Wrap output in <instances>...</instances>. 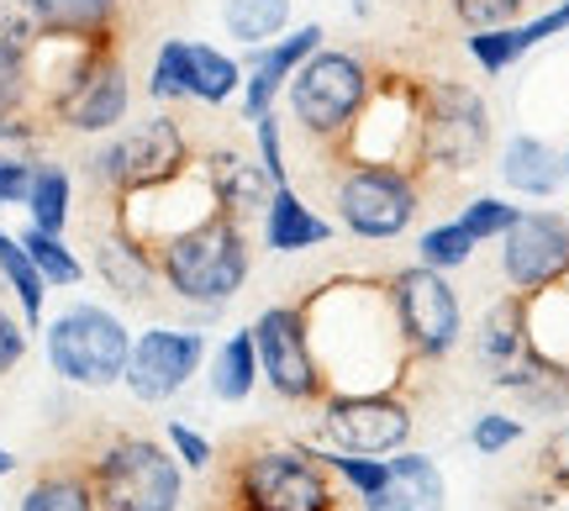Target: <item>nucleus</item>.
Instances as JSON below:
<instances>
[{
  "mask_svg": "<svg viewBox=\"0 0 569 511\" xmlns=\"http://www.w3.org/2000/svg\"><path fill=\"white\" fill-rule=\"evenodd\" d=\"M84 474L101 511H180L184 501V464L153 438H111Z\"/></svg>",
  "mask_w": 569,
  "mask_h": 511,
  "instance_id": "5",
  "label": "nucleus"
},
{
  "mask_svg": "<svg viewBox=\"0 0 569 511\" xmlns=\"http://www.w3.org/2000/svg\"><path fill=\"white\" fill-rule=\"evenodd\" d=\"M0 290H6V280H0Z\"/></svg>",
  "mask_w": 569,
  "mask_h": 511,
  "instance_id": "48",
  "label": "nucleus"
},
{
  "mask_svg": "<svg viewBox=\"0 0 569 511\" xmlns=\"http://www.w3.org/2000/svg\"><path fill=\"white\" fill-rule=\"evenodd\" d=\"M42 353H48V369L59 374L63 385L111 390V385H122L132 332H127V322L111 307L74 301V307H63L42 328Z\"/></svg>",
  "mask_w": 569,
  "mask_h": 511,
  "instance_id": "3",
  "label": "nucleus"
},
{
  "mask_svg": "<svg viewBox=\"0 0 569 511\" xmlns=\"http://www.w3.org/2000/svg\"><path fill=\"white\" fill-rule=\"evenodd\" d=\"M17 238H21V248H27V259L38 264V274L48 280V290H74L84 280L80 253L63 243V232H42V227L27 222Z\"/></svg>",
  "mask_w": 569,
  "mask_h": 511,
  "instance_id": "32",
  "label": "nucleus"
},
{
  "mask_svg": "<svg viewBox=\"0 0 569 511\" xmlns=\"http://www.w3.org/2000/svg\"><path fill=\"white\" fill-rule=\"evenodd\" d=\"M153 264L169 295L201 311H222L248 285V269H253L248 227L227 211H206L201 222H190L184 232L153 248Z\"/></svg>",
  "mask_w": 569,
  "mask_h": 511,
  "instance_id": "2",
  "label": "nucleus"
},
{
  "mask_svg": "<svg viewBox=\"0 0 569 511\" xmlns=\"http://www.w3.org/2000/svg\"><path fill=\"white\" fill-rule=\"evenodd\" d=\"M11 470H17V453H11V449H0V474H11Z\"/></svg>",
  "mask_w": 569,
  "mask_h": 511,
  "instance_id": "46",
  "label": "nucleus"
},
{
  "mask_svg": "<svg viewBox=\"0 0 569 511\" xmlns=\"http://www.w3.org/2000/svg\"><path fill=\"white\" fill-rule=\"evenodd\" d=\"M390 464V480L380 485L375 495H365V511H443V474L427 453H411V449H396Z\"/></svg>",
  "mask_w": 569,
  "mask_h": 511,
  "instance_id": "20",
  "label": "nucleus"
},
{
  "mask_svg": "<svg viewBox=\"0 0 569 511\" xmlns=\"http://www.w3.org/2000/svg\"><path fill=\"white\" fill-rule=\"evenodd\" d=\"M196 169H201V180H206V190H211L217 211L238 217L243 227L264 217L269 196H274V180L259 169V159H248L238 148H211L206 159H196Z\"/></svg>",
  "mask_w": 569,
  "mask_h": 511,
  "instance_id": "18",
  "label": "nucleus"
},
{
  "mask_svg": "<svg viewBox=\"0 0 569 511\" xmlns=\"http://www.w3.org/2000/svg\"><path fill=\"white\" fill-rule=\"evenodd\" d=\"M401 6H407V0H401Z\"/></svg>",
  "mask_w": 569,
  "mask_h": 511,
  "instance_id": "49",
  "label": "nucleus"
},
{
  "mask_svg": "<svg viewBox=\"0 0 569 511\" xmlns=\"http://www.w3.org/2000/svg\"><path fill=\"white\" fill-rule=\"evenodd\" d=\"M322 27L317 21H306V27H284L274 42H264V48H253V59H248L243 69V90H238V111H243L248 122L253 117H264V111H274V101H280V90L290 84V74L301 69L317 48H322Z\"/></svg>",
  "mask_w": 569,
  "mask_h": 511,
  "instance_id": "17",
  "label": "nucleus"
},
{
  "mask_svg": "<svg viewBox=\"0 0 569 511\" xmlns=\"http://www.w3.org/2000/svg\"><path fill=\"white\" fill-rule=\"evenodd\" d=\"M127 111H132V80H127L122 63V38L96 42V53L80 63V74L42 106L48 122L63 127V132H80V138L117 132L127 122Z\"/></svg>",
  "mask_w": 569,
  "mask_h": 511,
  "instance_id": "12",
  "label": "nucleus"
},
{
  "mask_svg": "<svg viewBox=\"0 0 569 511\" xmlns=\"http://www.w3.org/2000/svg\"><path fill=\"white\" fill-rule=\"evenodd\" d=\"M184 69H190V101L201 106H227L243 90V63L227 59L222 48H211V42L184 38Z\"/></svg>",
  "mask_w": 569,
  "mask_h": 511,
  "instance_id": "27",
  "label": "nucleus"
},
{
  "mask_svg": "<svg viewBox=\"0 0 569 511\" xmlns=\"http://www.w3.org/2000/svg\"><path fill=\"white\" fill-rule=\"evenodd\" d=\"M148 101L174 106L190 101V69H184V38H163L159 53H153V69H148Z\"/></svg>",
  "mask_w": 569,
  "mask_h": 511,
  "instance_id": "33",
  "label": "nucleus"
},
{
  "mask_svg": "<svg viewBox=\"0 0 569 511\" xmlns=\"http://www.w3.org/2000/svg\"><path fill=\"white\" fill-rule=\"evenodd\" d=\"M238 511H338V491L311 449H253L232 464Z\"/></svg>",
  "mask_w": 569,
  "mask_h": 511,
  "instance_id": "9",
  "label": "nucleus"
},
{
  "mask_svg": "<svg viewBox=\"0 0 569 511\" xmlns=\"http://www.w3.org/2000/svg\"><path fill=\"white\" fill-rule=\"evenodd\" d=\"M501 274L511 290L553 285L569 274V222L559 211H522L517 222L501 232Z\"/></svg>",
  "mask_w": 569,
  "mask_h": 511,
  "instance_id": "16",
  "label": "nucleus"
},
{
  "mask_svg": "<svg viewBox=\"0 0 569 511\" xmlns=\"http://www.w3.org/2000/svg\"><path fill=\"white\" fill-rule=\"evenodd\" d=\"M248 332H253V348H259V380L280 401H322L327 380L317 369V353H311L301 307H264Z\"/></svg>",
  "mask_w": 569,
  "mask_h": 511,
  "instance_id": "13",
  "label": "nucleus"
},
{
  "mask_svg": "<svg viewBox=\"0 0 569 511\" xmlns=\"http://www.w3.org/2000/svg\"><path fill=\"white\" fill-rule=\"evenodd\" d=\"M96 274L106 280V290H111L117 301H132V307L148 301V295L163 285L153 253H148L138 238H127L122 227H111L101 243H96Z\"/></svg>",
  "mask_w": 569,
  "mask_h": 511,
  "instance_id": "21",
  "label": "nucleus"
},
{
  "mask_svg": "<svg viewBox=\"0 0 569 511\" xmlns=\"http://www.w3.org/2000/svg\"><path fill=\"white\" fill-rule=\"evenodd\" d=\"M27 222L42 232H69L74 217V174L63 164H38L32 169V190H27Z\"/></svg>",
  "mask_w": 569,
  "mask_h": 511,
  "instance_id": "29",
  "label": "nucleus"
},
{
  "mask_svg": "<svg viewBox=\"0 0 569 511\" xmlns=\"http://www.w3.org/2000/svg\"><path fill=\"white\" fill-rule=\"evenodd\" d=\"M369 84H375V74H369L365 59H353L343 48H317V53L290 74L284 101H290V117H296V127H301L306 138H317V143L332 148L348 127H353Z\"/></svg>",
  "mask_w": 569,
  "mask_h": 511,
  "instance_id": "7",
  "label": "nucleus"
},
{
  "mask_svg": "<svg viewBox=\"0 0 569 511\" xmlns=\"http://www.w3.org/2000/svg\"><path fill=\"white\" fill-rule=\"evenodd\" d=\"M11 111H38L32 101V69H27V48L0 38V117Z\"/></svg>",
  "mask_w": 569,
  "mask_h": 511,
  "instance_id": "34",
  "label": "nucleus"
},
{
  "mask_svg": "<svg viewBox=\"0 0 569 511\" xmlns=\"http://www.w3.org/2000/svg\"><path fill=\"white\" fill-rule=\"evenodd\" d=\"M253 143H259V169H264L274 184H290V164H284V138H280V117H274V111L253 117Z\"/></svg>",
  "mask_w": 569,
  "mask_h": 511,
  "instance_id": "39",
  "label": "nucleus"
},
{
  "mask_svg": "<svg viewBox=\"0 0 569 511\" xmlns=\"http://www.w3.org/2000/svg\"><path fill=\"white\" fill-rule=\"evenodd\" d=\"M332 206H338V222L353 238L390 243V238H401L417 222L422 180H417V169H396V164H338Z\"/></svg>",
  "mask_w": 569,
  "mask_h": 511,
  "instance_id": "8",
  "label": "nucleus"
},
{
  "mask_svg": "<svg viewBox=\"0 0 569 511\" xmlns=\"http://www.w3.org/2000/svg\"><path fill=\"white\" fill-rule=\"evenodd\" d=\"M222 27L243 48H264L290 27V0H222Z\"/></svg>",
  "mask_w": 569,
  "mask_h": 511,
  "instance_id": "31",
  "label": "nucleus"
},
{
  "mask_svg": "<svg viewBox=\"0 0 569 511\" xmlns=\"http://www.w3.org/2000/svg\"><path fill=\"white\" fill-rule=\"evenodd\" d=\"M190 164H196V153H190L184 127L159 111V117H148L138 127L106 132V143L84 159V174L117 201V196H132V190H153V184L180 180Z\"/></svg>",
  "mask_w": 569,
  "mask_h": 511,
  "instance_id": "4",
  "label": "nucleus"
},
{
  "mask_svg": "<svg viewBox=\"0 0 569 511\" xmlns=\"http://www.w3.org/2000/svg\"><path fill=\"white\" fill-rule=\"evenodd\" d=\"M517 438H522V422H517V417H507V411H486V417H475V428H469V449L496 459V453H507Z\"/></svg>",
  "mask_w": 569,
  "mask_h": 511,
  "instance_id": "38",
  "label": "nucleus"
},
{
  "mask_svg": "<svg viewBox=\"0 0 569 511\" xmlns=\"http://www.w3.org/2000/svg\"><path fill=\"white\" fill-rule=\"evenodd\" d=\"M206 343L201 328H148L132 338V353H127V369H122V385L132 401L142 407H159V401H174L196 369L206 364Z\"/></svg>",
  "mask_w": 569,
  "mask_h": 511,
  "instance_id": "14",
  "label": "nucleus"
},
{
  "mask_svg": "<svg viewBox=\"0 0 569 511\" xmlns=\"http://www.w3.org/2000/svg\"><path fill=\"white\" fill-rule=\"evenodd\" d=\"M163 438H169V453L180 459L184 470H196V474L211 470L217 449H211V438H206V432H196L190 422H169V428H163Z\"/></svg>",
  "mask_w": 569,
  "mask_h": 511,
  "instance_id": "40",
  "label": "nucleus"
},
{
  "mask_svg": "<svg viewBox=\"0 0 569 511\" xmlns=\"http://www.w3.org/2000/svg\"><path fill=\"white\" fill-rule=\"evenodd\" d=\"M565 184H569V153H565Z\"/></svg>",
  "mask_w": 569,
  "mask_h": 511,
  "instance_id": "47",
  "label": "nucleus"
},
{
  "mask_svg": "<svg viewBox=\"0 0 569 511\" xmlns=\"http://www.w3.org/2000/svg\"><path fill=\"white\" fill-rule=\"evenodd\" d=\"M21 11L48 38H117L122 0H21Z\"/></svg>",
  "mask_w": 569,
  "mask_h": 511,
  "instance_id": "23",
  "label": "nucleus"
},
{
  "mask_svg": "<svg viewBox=\"0 0 569 511\" xmlns=\"http://www.w3.org/2000/svg\"><path fill=\"white\" fill-rule=\"evenodd\" d=\"M390 290V307H396V328L407 338L411 359H448L459 338H465V311H459V290L448 285L443 269H427V264H407L386 274Z\"/></svg>",
  "mask_w": 569,
  "mask_h": 511,
  "instance_id": "11",
  "label": "nucleus"
},
{
  "mask_svg": "<svg viewBox=\"0 0 569 511\" xmlns=\"http://www.w3.org/2000/svg\"><path fill=\"white\" fill-rule=\"evenodd\" d=\"M528 343L543 364L569 374V274L528 295Z\"/></svg>",
  "mask_w": 569,
  "mask_h": 511,
  "instance_id": "25",
  "label": "nucleus"
},
{
  "mask_svg": "<svg viewBox=\"0 0 569 511\" xmlns=\"http://www.w3.org/2000/svg\"><path fill=\"white\" fill-rule=\"evenodd\" d=\"M490 148V111L480 90L459 80H432L422 84V153L417 169H438V174H469L486 164Z\"/></svg>",
  "mask_w": 569,
  "mask_h": 511,
  "instance_id": "10",
  "label": "nucleus"
},
{
  "mask_svg": "<svg viewBox=\"0 0 569 511\" xmlns=\"http://www.w3.org/2000/svg\"><path fill=\"white\" fill-rule=\"evenodd\" d=\"M322 464L332 474H343L359 501H365V495H375L390 480V464H386V459H375V453H343V449H332V453H322Z\"/></svg>",
  "mask_w": 569,
  "mask_h": 511,
  "instance_id": "37",
  "label": "nucleus"
},
{
  "mask_svg": "<svg viewBox=\"0 0 569 511\" xmlns=\"http://www.w3.org/2000/svg\"><path fill=\"white\" fill-rule=\"evenodd\" d=\"M322 428L332 449L386 459V453L407 449L417 417L390 390H338V395H322Z\"/></svg>",
  "mask_w": 569,
  "mask_h": 511,
  "instance_id": "15",
  "label": "nucleus"
},
{
  "mask_svg": "<svg viewBox=\"0 0 569 511\" xmlns=\"http://www.w3.org/2000/svg\"><path fill=\"white\" fill-rule=\"evenodd\" d=\"M517 217H522V206H511L507 196H475V201H469L465 211L453 217V222L465 227L475 243H490V238H501V232H507Z\"/></svg>",
  "mask_w": 569,
  "mask_h": 511,
  "instance_id": "36",
  "label": "nucleus"
},
{
  "mask_svg": "<svg viewBox=\"0 0 569 511\" xmlns=\"http://www.w3.org/2000/svg\"><path fill=\"white\" fill-rule=\"evenodd\" d=\"M332 148H338L343 164L417 169V153H422V84H411L407 74L375 80L365 106H359V117H353V127Z\"/></svg>",
  "mask_w": 569,
  "mask_h": 511,
  "instance_id": "6",
  "label": "nucleus"
},
{
  "mask_svg": "<svg viewBox=\"0 0 569 511\" xmlns=\"http://www.w3.org/2000/svg\"><path fill=\"white\" fill-rule=\"evenodd\" d=\"M501 180L517 196H532V201H549L553 190L565 184V153H553L543 138L532 132H517L507 148H501Z\"/></svg>",
  "mask_w": 569,
  "mask_h": 511,
  "instance_id": "24",
  "label": "nucleus"
},
{
  "mask_svg": "<svg viewBox=\"0 0 569 511\" xmlns=\"http://www.w3.org/2000/svg\"><path fill=\"white\" fill-rule=\"evenodd\" d=\"M511 511H559V507H553L549 495H528V501H517Z\"/></svg>",
  "mask_w": 569,
  "mask_h": 511,
  "instance_id": "44",
  "label": "nucleus"
},
{
  "mask_svg": "<svg viewBox=\"0 0 569 511\" xmlns=\"http://www.w3.org/2000/svg\"><path fill=\"white\" fill-rule=\"evenodd\" d=\"M0 280L6 290L17 295V311L27 328H42V307H48V280L38 274V264L27 259V248H21L17 232H6L0 227Z\"/></svg>",
  "mask_w": 569,
  "mask_h": 511,
  "instance_id": "28",
  "label": "nucleus"
},
{
  "mask_svg": "<svg viewBox=\"0 0 569 511\" xmlns=\"http://www.w3.org/2000/svg\"><path fill=\"white\" fill-rule=\"evenodd\" d=\"M32 169L38 164H27V159H0V211L27 201V190H32Z\"/></svg>",
  "mask_w": 569,
  "mask_h": 511,
  "instance_id": "42",
  "label": "nucleus"
},
{
  "mask_svg": "<svg viewBox=\"0 0 569 511\" xmlns=\"http://www.w3.org/2000/svg\"><path fill=\"white\" fill-rule=\"evenodd\" d=\"M27 343H32V328L21 317H11V307H0V380L27 359Z\"/></svg>",
  "mask_w": 569,
  "mask_h": 511,
  "instance_id": "41",
  "label": "nucleus"
},
{
  "mask_svg": "<svg viewBox=\"0 0 569 511\" xmlns=\"http://www.w3.org/2000/svg\"><path fill=\"white\" fill-rule=\"evenodd\" d=\"M206 385L217 401L227 407H243L253 385H259V348H253V332L238 328L232 338H222V348L211 353V374H206Z\"/></svg>",
  "mask_w": 569,
  "mask_h": 511,
  "instance_id": "26",
  "label": "nucleus"
},
{
  "mask_svg": "<svg viewBox=\"0 0 569 511\" xmlns=\"http://www.w3.org/2000/svg\"><path fill=\"white\" fill-rule=\"evenodd\" d=\"M343 6H348V17H359V21L375 17V0H343Z\"/></svg>",
  "mask_w": 569,
  "mask_h": 511,
  "instance_id": "45",
  "label": "nucleus"
},
{
  "mask_svg": "<svg viewBox=\"0 0 569 511\" xmlns=\"http://www.w3.org/2000/svg\"><path fill=\"white\" fill-rule=\"evenodd\" d=\"M475 238H469L459 222H438V227H427L422 232V243H417V253H422V264L427 269H459V264H469L475 259Z\"/></svg>",
  "mask_w": 569,
  "mask_h": 511,
  "instance_id": "35",
  "label": "nucleus"
},
{
  "mask_svg": "<svg viewBox=\"0 0 569 511\" xmlns=\"http://www.w3.org/2000/svg\"><path fill=\"white\" fill-rule=\"evenodd\" d=\"M311 353L327 380V395L338 390H390L411 364V348L396 328L386 280H332L301 301Z\"/></svg>",
  "mask_w": 569,
  "mask_h": 511,
  "instance_id": "1",
  "label": "nucleus"
},
{
  "mask_svg": "<svg viewBox=\"0 0 569 511\" xmlns=\"http://www.w3.org/2000/svg\"><path fill=\"white\" fill-rule=\"evenodd\" d=\"M543 474L569 491V428H559L549 443H543Z\"/></svg>",
  "mask_w": 569,
  "mask_h": 511,
  "instance_id": "43",
  "label": "nucleus"
},
{
  "mask_svg": "<svg viewBox=\"0 0 569 511\" xmlns=\"http://www.w3.org/2000/svg\"><path fill=\"white\" fill-rule=\"evenodd\" d=\"M475 353L480 364L490 369V380H501L511 369H522L532 359L528 343V295L511 290L501 301H490L486 317H480V332H475Z\"/></svg>",
  "mask_w": 569,
  "mask_h": 511,
  "instance_id": "19",
  "label": "nucleus"
},
{
  "mask_svg": "<svg viewBox=\"0 0 569 511\" xmlns=\"http://www.w3.org/2000/svg\"><path fill=\"white\" fill-rule=\"evenodd\" d=\"M259 227H264L269 253H306V248L332 243V222L317 217V211L301 201V190H296V184H274V196H269Z\"/></svg>",
  "mask_w": 569,
  "mask_h": 511,
  "instance_id": "22",
  "label": "nucleus"
},
{
  "mask_svg": "<svg viewBox=\"0 0 569 511\" xmlns=\"http://www.w3.org/2000/svg\"><path fill=\"white\" fill-rule=\"evenodd\" d=\"M17 511H101V501L84 470H48L21 491Z\"/></svg>",
  "mask_w": 569,
  "mask_h": 511,
  "instance_id": "30",
  "label": "nucleus"
}]
</instances>
